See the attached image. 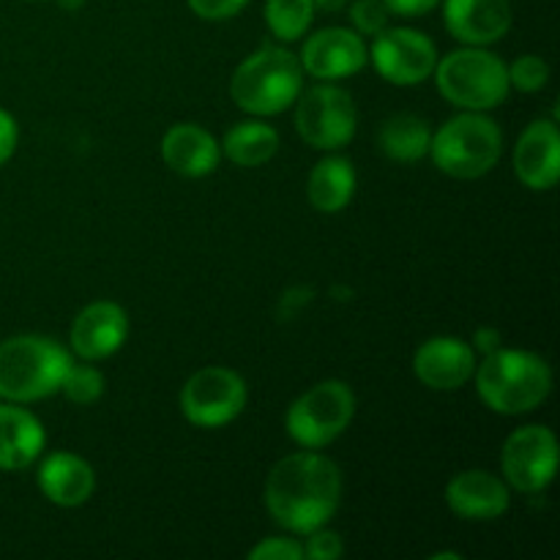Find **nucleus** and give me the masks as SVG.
<instances>
[{"label":"nucleus","instance_id":"obj_1","mask_svg":"<svg viewBox=\"0 0 560 560\" xmlns=\"http://www.w3.org/2000/svg\"><path fill=\"white\" fill-rule=\"evenodd\" d=\"M342 501V474L323 454L299 452L279 459L266 481V506L273 523L306 536L331 523Z\"/></svg>","mask_w":560,"mask_h":560},{"label":"nucleus","instance_id":"obj_2","mask_svg":"<svg viewBox=\"0 0 560 560\" xmlns=\"http://www.w3.org/2000/svg\"><path fill=\"white\" fill-rule=\"evenodd\" d=\"M474 375L481 402L503 416L530 413L552 388L547 361L528 350H492L476 364Z\"/></svg>","mask_w":560,"mask_h":560},{"label":"nucleus","instance_id":"obj_3","mask_svg":"<svg viewBox=\"0 0 560 560\" xmlns=\"http://www.w3.org/2000/svg\"><path fill=\"white\" fill-rule=\"evenodd\" d=\"M71 355L49 337L22 334L0 342V399L36 402L60 392Z\"/></svg>","mask_w":560,"mask_h":560},{"label":"nucleus","instance_id":"obj_4","mask_svg":"<svg viewBox=\"0 0 560 560\" xmlns=\"http://www.w3.org/2000/svg\"><path fill=\"white\" fill-rule=\"evenodd\" d=\"M304 88L301 60L284 47H262L235 69L230 96L244 113L268 118L293 107Z\"/></svg>","mask_w":560,"mask_h":560},{"label":"nucleus","instance_id":"obj_5","mask_svg":"<svg viewBox=\"0 0 560 560\" xmlns=\"http://www.w3.org/2000/svg\"><path fill=\"white\" fill-rule=\"evenodd\" d=\"M503 153L501 126L485 113L463 109L432 135L430 156L443 175L474 180L490 173Z\"/></svg>","mask_w":560,"mask_h":560},{"label":"nucleus","instance_id":"obj_6","mask_svg":"<svg viewBox=\"0 0 560 560\" xmlns=\"http://www.w3.org/2000/svg\"><path fill=\"white\" fill-rule=\"evenodd\" d=\"M435 82L448 104L470 113H487L509 98V69L485 47H463L438 58Z\"/></svg>","mask_w":560,"mask_h":560},{"label":"nucleus","instance_id":"obj_7","mask_svg":"<svg viewBox=\"0 0 560 560\" xmlns=\"http://www.w3.org/2000/svg\"><path fill=\"white\" fill-rule=\"evenodd\" d=\"M355 413V394L342 381H323L301 394L288 410V435L304 448H323L337 441Z\"/></svg>","mask_w":560,"mask_h":560},{"label":"nucleus","instance_id":"obj_8","mask_svg":"<svg viewBox=\"0 0 560 560\" xmlns=\"http://www.w3.org/2000/svg\"><path fill=\"white\" fill-rule=\"evenodd\" d=\"M359 109L353 96L339 85H315L299 98L295 131L317 151H339L355 137Z\"/></svg>","mask_w":560,"mask_h":560},{"label":"nucleus","instance_id":"obj_9","mask_svg":"<svg viewBox=\"0 0 560 560\" xmlns=\"http://www.w3.org/2000/svg\"><path fill=\"white\" fill-rule=\"evenodd\" d=\"M246 383L238 372L228 366H206L195 372L180 388V413L186 421L202 430H217L238 419L246 408Z\"/></svg>","mask_w":560,"mask_h":560},{"label":"nucleus","instance_id":"obj_10","mask_svg":"<svg viewBox=\"0 0 560 560\" xmlns=\"http://www.w3.org/2000/svg\"><path fill=\"white\" fill-rule=\"evenodd\" d=\"M503 479L512 490L534 495L541 492L558 470V441L552 430L539 424L512 432L501 452Z\"/></svg>","mask_w":560,"mask_h":560},{"label":"nucleus","instance_id":"obj_11","mask_svg":"<svg viewBox=\"0 0 560 560\" xmlns=\"http://www.w3.org/2000/svg\"><path fill=\"white\" fill-rule=\"evenodd\" d=\"M370 60L392 85H421L435 71L438 49L430 36L413 27H386L375 36Z\"/></svg>","mask_w":560,"mask_h":560},{"label":"nucleus","instance_id":"obj_12","mask_svg":"<svg viewBox=\"0 0 560 560\" xmlns=\"http://www.w3.org/2000/svg\"><path fill=\"white\" fill-rule=\"evenodd\" d=\"M299 60L301 69L315 80H342L364 69L370 49L350 27H323L306 38Z\"/></svg>","mask_w":560,"mask_h":560},{"label":"nucleus","instance_id":"obj_13","mask_svg":"<svg viewBox=\"0 0 560 560\" xmlns=\"http://www.w3.org/2000/svg\"><path fill=\"white\" fill-rule=\"evenodd\" d=\"M413 372L427 388L457 392L474 377L476 350L459 337H435L416 350Z\"/></svg>","mask_w":560,"mask_h":560},{"label":"nucleus","instance_id":"obj_14","mask_svg":"<svg viewBox=\"0 0 560 560\" xmlns=\"http://www.w3.org/2000/svg\"><path fill=\"white\" fill-rule=\"evenodd\" d=\"M126 337H129V317L124 306L115 301H96L74 317L69 342L80 359L102 361L120 350Z\"/></svg>","mask_w":560,"mask_h":560},{"label":"nucleus","instance_id":"obj_15","mask_svg":"<svg viewBox=\"0 0 560 560\" xmlns=\"http://www.w3.org/2000/svg\"><path fill=\"white\" fill-rule=\"evenodd\" d=\"M446 31L465 47L501 42L512 27L509 0H443Z\"/></svg>","mask_w":560,"mask_h":560},{"label":"nucleus","instance_id":"obj_16","mask_svg":"<svg viewBox=\"0 0 560 560\" xmlns=\"http://www.w3.org/2000/svg\"><path fill=\"white\" fill-rule=\"evenodd\" d=\"M446 503L457 517L490 523L512 506V487L490 470H463L446 485Z\"/></svg>","mask_w":560,"mask_h":560},{"label":"nucleus","instance_id":"obj_17","mask_svg":"<svg viewBox=\"0 0 560 560\" xmlns=\"http://www.w3.org/2000/svg\"><path fill=\"white\" fill-rule=\"evenodd\" d=\"M514 173L528 189L547 191L560 178V131L556 120H534L514 148Z\"/></svg>","mask_w":560,"mask_h":560},{"label":"nucleus","instance_id":"obj_18","mask_svg":"<svg viewBox=\"0 0 560 560\" xmlns=\"http://www.w3.org/2000/svg\"><path fill=\"white\" fill-rule=\"evenodd\" d=\"M162 159L184 178H202L219 167L222 145L208 129L197 124H175L162 140Z\"/></svg>","mask_w":560,"mask_h":560},{"label":"nucleus","instance_id":"obj_19","mask_svg":"<svg viewBox=\"0 0 560 560\" xmlns=\"http://www.w3.org/2000/svg\"><path fill=\"white\" fill-rule=\"evenodd\" d=\"M38 490L49 503L63 509L82 506L96 490V474L82 457L55 452L38 465Z\"/></svg>","mask_w":560,"mask_h":560},{"label":"nucleus","instance_id":"obj_20","mask_svg":"<svg viewBox=\"0 0 560 560\" xmlns=\"http://www.w3.org/2000/svg\"><path fill=\"white\" fill-rule=\"evenodd\" d=\"M44 427L31 410L0 402V470H25L42 457Z\"/></svg>","mask_w":560,"mask_h":560},{"label":"nucleus","instance_id":"obj_21","mask_svg":"<svg viewBox=\"0 0 560 560\" xmlns=\"http://www.w3.org/2000/svg\"><path fill=\"white\" fill-rule=\"evenodd\" d=\"M306 195L315 211L339 213L355 195V170L345 156H328L310 173Z\"/></svg>","mask_w":560,"mask_h":560},{"label":"nucleus","instance_id":"obj_22","mask_svg":"<svg viewBox=\"0 0 560 560\" xmlns=\"http://www.w3.org/2000/svg\"><path fill=\"white\" fill-rule=\"evenodd\" d=\"M432 131L424 118L410 113H399L388 118L377 131V145L394 162H421L430 153Z\"/></svg>","mask_w":560,"mask_h":560},{"label":"nucleus","instance_id":"obj_23","mask_svg":"<svg viewBox=\"0 0 560 560\" xmlns=\"http://www.w3.org/2000/svg\"><path fill=\"white\" fill-rule=\"evenodd\" d=\"M279 151V135L262 120H244L224 135L222 153L238 167H260Z\"/></svg>","mask_w":560,"mask_h":560},{"label":"nucleus","instance_id":"obj_24","mask_svg":"<svg viewBox=\"0 0 560 560\" xmlns=\"http://www.w3.org/2000/svg\"><path fill=\"white\" fill-rule=\"evenodd\" d=\"M315 11L312 0H266L268 31L279 42H299L312 27Z\"/></svg>","mask_w":560,"mask_h":560},{"label":"nucleus","instance_id":"obj_25","mask_svg":"<svg viewBox=\"0 0 560 560\" xmlns=\"http://www.w3.org/2000/svg\"><path fill=\"white\" fill-rule=\"evenodd\" d=\"M60 392L66 394V399L74 405H93L104 394V375L91 364L77 366L71 361V366L66 370L63 383H60Z\"/></svg>","mask_w":560,"mask_h":560},{"label":"nucleus","instance_id":"obj_26","mask_svg":"<svg viewBox=\"0 0 560 560\" xmlns=\"http://www.w3.org/2000/svg\"><path fill=\"white\" fill-rule=\"evenodd\" d=\"M509 69V85L517 88L523 93H536L547 85L550 80V66L539 55H523V58L514 60Z\"/></svg>","mask_w":560,"mask_h":560},{"label":"nucleus","instance_id":"obj_27","mask_svg":"<svg viewBox=\"0 0 560 560\" xmlns=\"http://www.w3.org/2000/svg\"><path fill=\"white\" fill-rule=\"evenodd\" d=\"M388 16H392V11L386 9L383 0H355L350 5V22H353V31L359 36H377L381 31H386Z\"/></svg>","mask_w":560,"mask_h":560},{"label":"nucleus","instance_id":"obj_28","mask_svg":"<svg viewBox=\"0 0 560 560\" xmlns=\"http://www.w3.org/2000/svg\"><path fill=\"white\" fill-rule=\"evenodd\" d=\"M301 547H304L306 560H337V558H342V552H345V545H342V539H339V534L326 530V525L317 530H312V534H306V541Z\"/></svg>","mask_w":560,"mask_h":560},{"label":"nucleus","instance_id":"obj_29","mask_svg":"<svg viewBox=\"0 0 560 560\" xmlns=\"http://www.w3.org/2000/svg\"><path fill=\"white\" fill-rule=\"evenodd\" d=\"M249 560H304V547L288 536H271V539H262L260 545L252 547Z\"/></svg>","mask_w":560,"mask_h":560},{"label":"nucleus","instance_id":"obj_30","mask_svg":"<svg viewBox=\"0 0 560 560\" xmlns=\"http://www.w3.org/2000/svg\"><path fill=\"white\" fill-rule=\"evenodd\" d=\"M186 3H189V9L195 11L200 20L222 22V20H230V16L241 14L249 0H186Z\"/></svg>","mask_w":560,"mask_h":560},{"label":"nucleus","instance_id":"obj_31","mask_svg":"<svg viewBox=\"0 0 560 560\" xmlns=\"http://www.w3.org/2000/svg\"><path fill=\"white\" fill-rule=\"evenodd\" d=\"M16 140H20V129H16V120L11 118L5 109H0V167L14 156Z\"/></svg>","mask_w":560,"mask_h":560},{"label":"nucleus","instance_id":"obj_32","mask_svg":"<svg viewBox=\"0 0 560 560\" xmlns=\"http://www.w3.org/2000/svg\"><path fill=\"white\" fill-rule=\"evenodd\" d=\"M386 9L392 11L394 16H424L427 11L435 9L441 0H383Z\"/></svg>","mask_w":560,"mask_h":560},{"label":"nucleus","instance_id":"obj_33","mask_svg":"<svg viewBox=\"0 0 560 560\" xmlns=\"http://www.w3.org/2000/svg\"><path fill=\"white\" fill-rule=\"evenodd\" d=\"M498 331L495 328H481L479 334H476V345L474 350H481V353H492V350H498Z\"/></svg>","mask_w":560,"mask_h":560},{"label":"nucleus","instance_id":"obj_34","mask_svg":"<svg viewBox=\"0 0 560 560\" xmlns=\"http://www.w3.org/2000/svg\"><path fill=\"white\" fill-rule=\"evenodd\" d=\"M312 3H315V9L328 11V14H334V11H342L345 5L350 3V0H312Z\"/></svg>","mask_w":560,"mask_h":560}]
</instances>
